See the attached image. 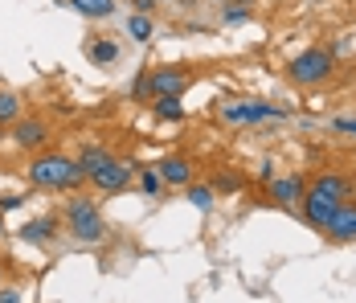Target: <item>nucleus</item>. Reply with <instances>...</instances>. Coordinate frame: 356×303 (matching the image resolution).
<instances>
[{
  "label": "nucleus",
  "instance_id": "5",
  "mask_svg": "<svg viewBox=\"0 0 356 303\" xmlns=\"http://www.w3.org/2000/svg\"><path fill=\"white\" fill-rule=\"evenodd\" d=\"M136 169H140L136 160H119V156H111L107 164L90 176V185H95L99 193H123V189L136 180Z\"/></svg>",
  "mask_w": 356,
  "mask_h": 303
},
{
  "label": "nucleus",
  "instance_id": "17",
  "mask_svg": "<svg viewBox=\"0 0 356 303\" xmlns=\"http://www.w3.org/2000/svg\"><path fill=\"white\" fill-rule=\"evenodd\" d=\"M152 33H156L152 17H143V13H131V17H127V37H131V41L147 45V41H152Z\"/></svg>",
  "mask_w": 356,
  "mask_h": 303
},
{
  "label": "nucleus",
  "instance_id": "15",
  "mask_svg": "<svg viewBox=\"0 0 356 303\" xmlns=\"http://www.w3.org/2000/svg\"><path fill=\"white\" fill-rule=\"evenodd\" d=\"M74 160H78V169L86 172V180H90V176H95V172H99V169L111 160V152H107V148H95V143H90V148H82Z\"/></svg>",
  "mask_w": 356,
  "mask_h": 303
},
{
  "label": "nucleus",
  "instance_id": "25",
  "mask_svg": "<svg viewBox=\"0 0 356 303\" xmlns=\"http://www.w3.org/2000/svg\"><path fill=\"white\" fill-rule=\"evenodd\" d=\"M21 205H25L21 193H4V197H0V213H13V209H21Z\"/></svg>",
  "mask_w": 356,
  "mask_h": 303
},
{
  "label": "nucleus",
  "instance_id": "2",
  "mask_svg": "<svg viewBox=\"0 0 356 303\" xmlns=\"http://www.w3.org/2000/svg\"><path fill=\"white\" fill-rule=\"evenodd\" d=\"M66 230H70L74 242H82V246H99L103 238H107V217H103V209L95 205V197H70L66 201Z\"/></svg>",
  "mask_w": 356,
  "mask_h": 303
},
{
  "label": "nucleus",
  "instance_id": "10",
  "mask_svg": "<svg viewBox=\"0 0 356 303\" xmlns=\"http://www.w3.org/2000/svg\"><path fill=\"white\" fill-rule=\"evenodd\" d=\"M323 234L332 238V242H356V205H348V201L340 205Z\"/></svg>",
  "mask_w": 356,
  "mask_h": 303
},
{
  "label": "nucleus",
  "instance_id": "6",
  "mask_svg": "<svg viewBox=\"0 0 356 303\" xmlns=\"http://www.w3.org/2000/svg\"><path fill=\"white\" fill-rule=\"evenodd\" d=\"M188 74L177 66H156L152 74H147V95L152 99H180L184 91H188Z\"/></svg>",
  "mask_w": 356,
  "mask_h": 303
},
{
  "label": "nucleus",
  "instance_id": "11",
  "mask_svg": "<svg viewBox=\"0 0 356 303\" xmlns=\"http://www.w3.org/2000/svg\"><path fill=\"white\" fill-rule=\"evenodd\" d=\"M156 169L164 176V185H172V189H188V185H193V164H188L184 156H164Z\"/></svg>",
  "mask_w": 356,
  "mask_h": 303
},
{
  "label": "nucleus",
  "instance_id": "22",
  "mask_svg": "<svg viewBox=\"0 0 356 303\" xmlns=\"http://www.w3.org/2000/svg\"><path fill=\"white\" fill-rule=\"evenodd\" d=\"M156 119H164V123H177V119H184V107H180V99H156Z\"/></svg>",
  "mask_w": 356,
  "mask_h": 303
},
{
  "label": "nucleus",
  "instance_id": "4",
  "mask_svg": "<svg viewBox=\"0 0 356 303\" xmlns=\"http://www.w3.org/2000/svg\"><path fill=\"white\" fill-rule=\"evenodd\" d=\"M286 111L270 107V102H258V99H234V102H221V119L234 123V127H258L266 119H283Z\"/></svg>",
  "mask_w": 356,
  "mask_h": 303
},
{
  "label": "nucleus",
  "instance_id": "31",
  "mask_svg": "<svg viewBox=\"0 0 356 303\" xmlns=\"http://www.w3.org/2000/svg\"><path fill=\"white\" fill-rule=\"evenodd\" d=\"M0 279H4V270H0Z\"/></svg>",
  "mask_w": 356,
  "mask_h": 303
},
{
  "label": "nucleus",
  "instance_id": "9",
  "mask_svg": "<svg viewBox=\"0 0 356 303\" xmlns=\"http://www.w3.org/2000/svg\"><path fill=\"white\" fill-rule=\"evenodd\" d=\"M307 189H312V193H320V197H327V201H340V205L353 197V180H348V176H336V172H323V176H316Z\"/></svg>",
  "mask_w": 356,
  "mask_h": 303
},
{
  "label": "nucleus",
  "instance_id": "29",
  "mask_svg": "<svg viewBox=\"0 0 356 303\" xmlns=\"http://www.w3.org/2000/svg\"><path fill=\"white\" fill-rule=\"evenodd\" d=\"M258 176H262V180H275V164H270V160H262V164H258Z\"/></svg>",
  "mask_w": 356,
  "mask_h": 303
},
{
  "label": "nucleus",
  "instance_id": "8",
  "mask_svg": "<svg viewBox=\"0 0 356 303\" xmlns=\"http://www.w3.org/2000/svg\"><path fill=\"white\" fill-rule=\"evenodd\" d=\"M303 217H307V226H312V230H327V222H332V217H336V209H340V201H327V197H320V193H312V189H307V193H303Z\"/></svg>",
  "mask_w": 356,
  "mask_h": 303
},
{
  "label": "nucleus",
  "instance_id": "16",
  "mask_svg": "<svg viewBox=\"0 0 356 303\" xmlns=\"http://www.w3.org/2000/svg\"><path fill=\"white\" fill-rule=\"evenodd\" d=\"M86 58H90L95 66H115L119 45H115V41H107V37H99V41H90V45H86Z\"/></svg>",
  "mask_w": 356,
  "mask_h": 303
},
{
  "label": "nucleus",
  "instance_id": "13",
  "mask_svg": "<svg viewBox=\"0 0 356 303\" xmlns=\"http://www.w3.org/2000/svg\"><path fill=\"white\" fill-rule=\"evenodd\" d=\"M17 234H21L25 246H49L54 234H58V222H54V217H33V222H25Z\"/></svg>",
  "mask_w": 356,
  "mask_h": 303
},
{
  "label": "nucleus",
  "instance_id": "28",
  "mask_svg": "<svg viewBox=\"0 0 356 303\" xmlns=\"http://www.w3.org/2000/svg\"><path fill=\"white\" fill-rule=\"evenodd\" d=\"M156 4H160V0H131V8L143 13V17H152V13H156Z\"/></svg>",
  "mask_w": 356,
  "mask_h": 303
},
{
  "label": "nucleus",
  "instance_id": "24",
  "mask_svg": "<svg viewBox=\"0 0 356 303\" xmlns=\"http://www.w3.org/2000/svg\"><path fill=\"white\" fill-rule=\"evenodd\" d=\"M332 132H336V135H344V139H356V119H348V115L332 119Z\"/></svg>",
  "mask_w": 356,
  "mask_h": 303
},
{
  "label": "nucleus",
  "instance_id": "14",
  "mask_svg": "<svg viewBox=\"0 0 356 303\" xmlns=\"http://www.w3.org/2000/svg\"><path fill=\"white\" fill-rule=\"evenodd\" d=\"M58 4L74 8L86 21H107V17H115V8H119V0H58Z\"/></svg>",
  "mask_w": 356,
  "mask_h": 303
},
{
  "label": "nucleus",
  "instance_id": "21",
  "mask_svg": "<svg viewBox=\"0 0 356 303\" xmlns=\"http://www.w3.org/2000/svg\"><path fill=\"white\" fill-rule=\"evenodd\" d=\"M21 119V99L13 91H0V123H17Z\"/></svg>",
  "mask_w": 356,
  "mask_h": 303
},
{
  "label": "nucleus",
  "instance_id": "26",
  "mask_svg": "<svg viewBox=\"0 0 356 303\" xmlns=\"http://www.w3.org/2000/svg\"><path fill=\"white\" fill-rule=\"evenodd\" d=\"M131 99H147V74H140V78L131 82Z\"/></svg>",
  "mask_w": 356,
  "mask_h": 303
},
{
  "label": "nucleus",
  "instance_id": "27",
  "mask_svg": "<svg viewBox=\"0 0 356 303\" xmlns=\"http://www.w3.org/2000/svg\"><path fill=\"white\" fill-rule=\"evenodd\" d=\"M0 303H25V295L17 287H0Z\"/></svg>",
  "mask_w": 356,
  "mask_h": 303
},
{
  "label": "nucleus",
  "instance_id": "19",
  "mask_svg": "<svg viewBox=\"0 0 356 303\" xmlns=\"http://www.w3.org/2000/svg\"><path fill=\"white\" fill-rule=\"evenodd\" d=\"M213 189H217V197L225 193V197H234V193H242V176L238 172H213Z\"/></svg>",
  "mask_w": 356,
  "mask_h": 303
},
{
  "label": "nucleus",
  "instance_id": "1",
  "mask_svg": "<svg viewBox=\"0 0 356 303\" xmlns=\"http://www.w3.org/2000/svg\"><path fill=\"white\" fill-rule=\"evenodd\" d=\"M86 180V172L78 169V160L62 156V152H37L29 160V185L33 189H58V193H74Z\"/></svg>",
  "mask_w": 356,
  "mask_h": 303
},
{
  "label": "nucleus",
  "instance_id": "23",
  "mask_svg": "<svg viewBox=\"0 0 356 303\" xmlns=\"http://www.w3.org/2000/svg\"><path fill=\"white\" fill-rule=\"evenodd\" d=\"M250 17H254L250 4H225V8H221V21H225V25H246Z\"/></svg>",
  "mask_w": 356,
  "mask_h": 303
},
{
  "label": "nucleus",
  "instance_id": "30",
  "mask_svg": "<svg viewBox=\"0 0 356 303\" xmlns=\"http://www.w3.org/2000/svg\"><path fill=\"white\" fill-rule=\"evenodd\" d=\"M0 230H4V217H0Z\"/></svg>",
  "mask_w": 356,
  "mask_h": 303
},
{
  "label": "nucleus",
  "instance_id": "12",
  "mask_svg": "<svg viewBox=\"0 0 356 303\" xmlns=\"http://www.w3.org/2000/svg\"><path fill=\"white\" fill-rule=\"evenodd\" d=\"M303 193H307V180H303V176H295V172H291V176H275V180H270V197H275L279 205L303 201Z\"/></svg>",
  "mask_w": 356,
  "mask_h": 303
},
{
  "label": "nucleus",
  "instance_id": "7",
  "mask_svg": "<svg viewBox=\"0 0 356 303\" xmlns=\"http://www.w3.org/2000/svg\"><path fill=\"white\" fill-rule=\"evenodd\" d=\"M49 139V123L45 119H17L13 123V143L25 148V152H41Z\"/></svg>",
  "mask_w": 356,
  "mask_h": 303
},
{
  "label": "nucleus",
  "instance_id": "18",
  "mask_svg": "<svg viewBox=\"0 0 356 303\" xmlns=\"http://www.w3.org/2000/svg\"><path fill=\"white\" fill-rule=\"evenodd\" d=\"M188 201L197 205L201 213H209L213 201H217V189H213V185H188Z\"/></svg>",
  "mask_w": 356,
  "mask_h": 303
},
{
  "label": "nucleus",
  "instance_id": "3",
  "mask_svg": "<svg viewBox=\"0 0 356 303\" xmlns=\"http://www.w3.org/2000/svg\"><path fill=\"white\" fill-rule=\"evenodd\" d=\"M332 62H336L332 49L312 45V49H303V54H295V58L286 62V78H291L295 86H320L323 78H332Z\"/></svg>",
  "mask_w": 356,
  "mask_h": 303
},
{
  "label": "nucleus",
  "instance_id": "20",
  "mask_svg": "<svg viewBox=\"0 0 356 303\" xmlns=\"http://www.w3.org/2000/svg\"><path fill=\"white\" fill-rule=\"evenodd\" d=\"M140 193L143 197H160V193H164V176H160V169H143L140 172Z\"/></svg>",
  "mask_w": 356,
  "mask_h": 303
}]
</instances>
